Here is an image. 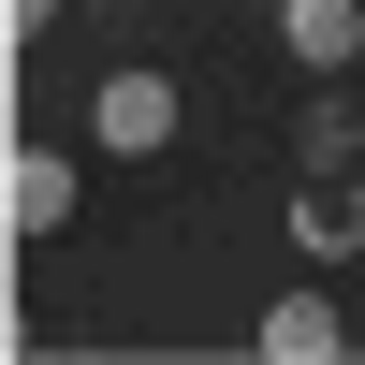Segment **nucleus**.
<instances>
[{"mask_svg": "<svg viewBox=\"0 0 365 365\" xmlns=\"http://www.w3.org/2000/svg\"><path fill=\"white\" fill-rule=\"evenodd\" d=\"M263 365H336V307L322 292H278L263 307Z\"/></svg>", "mask_w": 365, "mask_h": 365, "instance_id": "5", "label": "nucleus"}, {"mask_svg": "<svg viewBox=\"0 0 365 365\" xmlns=\"http://www.w3.org/2000/svg\"><path fill=\"white\" fill-rule=\"evenodd\" d=\"M73 220V161H58V146H15V161H0V234H58Z\"/></svg>", "mask_w": 365, "mask_h": 365, "instance_id": "3", "label": "nucleus"}, {"mask_svg": "<svg viewBox=\"0 0 365 365\" xmlns=\"http://www.w3.org/2000/svg\"><path fill=\"white\" fill-rule=\"evenodd\" d=\"M29 29H58V0H0V58H15Z\"/></svg>", "mask_w": 365, "mask_h": 365, "instance_id": "6", "label": "nucleus"}, {"mask_svg": "<svg viewBox=\"0 0 365 365\" xmlns=\"http://www.w3.org/2000/svg\"><path fill=\"white\" fill-rule=\"evenodd\" d=\"M292 249H307V263H351L365 249V175L351 161H307V175H292Z\"/></svg>", "mask_w": 365, "mask_h": 365, "instance_id": "2", "label": "nucleus"}, {"mask_svg": "<svg viewBox=\"0 0 365 365\" xmlns=\"http://www.w3.org/2000/svg\"><path fill=\"white\" fill-rule=\"evenodd\" d=\"M0 161H15V73H0Z\"/></svg>", "mask_w": 365, "mask_h": 365, "instance_id": "7", "label": "nucleus"}, {"mask_svg": "<svg viewBox=\"0 0 365 365\" xmlns=\"http://www.w3.org/2000/svg\"><path fill=\"white\" fill-rule=\"evenodd\" d=\"M88 132H103L117 161H161V146H175V73H146V58L103 73V88H88Z\"/></svg>", "mask_w": 365, "mask_h": 365, "instance_id": "1", "label": "nucleus"}, {"mask_svg": "<svg viewBox=\"0 0 365 365\" xmlns=\"http://www.w3.org/2000/svg\"><path fill=\"white\" fill-rule=\"evenodd\" d=\"M278 44L307 58V73H351V44H365V0H278Z\"/></svg>", "mask_w": 365, "mask_h": 365, "instance_id": "4", "label": "nucleus"}, {"mask_svg": "<svg viewBox=\"0 0 365 365\" xmlns=\"http://www.w3.org/2000/svg\"><path fill=\"white\" fill-rule=\"evenodd\" d=\"M0 351H15V263H0Z\"/></svg>", "mask_w": 365, "mask_h": 365, "instance_id": "8", "label": "nucleus"}]
</instances>
